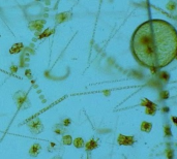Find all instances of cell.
<instances>
[{
  "label": "cell",
  "mask_w": 177,
  "mask_h": 159,
  "mask_svg": "<svg viewBox=\"0 0 177 159\" xmlns=\"http://www.w3.org/2000/svg\"><path fill=\"white\" fill-rule=\"evenodd\" d=\"M97 147H98V143H97L94 139H91L90 141H88L86 144H85V146H84L85 150H86L87 152H89V151H92V150L96 149Z\"/></svg>",
  "instance_id": "5"
},
{
  "label": "cell",
  "mask_w": 177,
  "mask_h": 159,
  "mask_svg": "<svg viewBox=\"0 0 177 159\" xmlns=\"http://www.w3.org/2000/svg\"><path fill=\"white\" fill-rule=\"evenodd\" d=\"M117 142L120 146H133L135 144V139H134V136H126L123 134H119Z\"/></svg>",
  "instance_id": "3"
},
{
  "label": "cell",
  "mask_w": 177,
  "mask_h": 159,
  "mask_svg": "<svg viewBox=\"0 0 177 159\" xmlns=\"http://www.w3.org/2000/svg\"><path fill=\"white\" fill-rule=\"evenodd\" d=\"M66 127H64L62 124H56L53 127V131L56 134H59V135H64L66 132Z\"/></svg>",
  "instance_id": "6"
},
{
  "label": "cell",
  "mask_w": 177,
  "mask_h": 159,
  "mask_svg": "<svg viewBox=\"0 0 177 159\" xmlns=\"http://www.w3.org/2000/svg\"><path fill=\"white\" fill-rule=\"evenodd\" d=\"M52 159H62V158H61L60 156H55V157H53Z\"/></svg>",
  "instance_id": "17"
},
{
  "label": "cell",
  "mask_w": 177,
  "mask_h": 159,
  "mask_svg": "<svg viewBox=\"0 0 177 159\" xmlns=\"http://www.w3.org/2000/svg\"><path fill=\"white\" fill-rule=\"evenodd\" d=\"M151 129H152V123L146 122V121L142 122V124H141V130L143 132H150Z\"/></svg>",
  "instance_id": "8"
},
{
  "label": "cell",
  "mask_w": 177,
  "mask_h": 159,
  "mask_svg": "<svg viewBox=\"0 0 177 159\" xmlns=\"http://www.w3.org/2000/svg\"><path fill=\"white\" fill-rule=\"evenodd\" d=\"M172 121H173V123L175 124V125L177 126V117H175V116H173V117H172Z\"/></svg>",
  "instance_id": "16"
},
{
  "label": "cell",
  "mask_w": 177,
  "mask_h": 159,
  "mask_svg": "<svg viewBox=\"0 0 177 159\" xmlns=\"http://www.w3.org/2000/svg\"><path fill=\"white\" fill-rule=\"evenodd\" d=\"M131 50L140 65L161 69L177 58V30L165 20H148L134 32Z\"/></svg>",
  "instance_id": "1"
},
{
  "label": "cell",
  "mask_w": 177,
  "mask_h": 159,
  "mask_svg": "<svg viewBox=\"0 0 177 159\" xmlns=\"http://www.w3.org/2000/svg\"><path fill=\"white\" fill-rule=\"evenodd\" d=\"M27 126L29 128L30 132L33 134H38L44 131V125L39 119H35L33 121H30L27 123Z\"/></svg>",
  "instance_id": "2"
},
{
  "label": "cell",
  "mask_w": 177,
  "mask_h": 159,
  "mask_svg": "<svg viewBox=\"0 0 177 159\" xmlns=\"http://www.w3.org/2000/svg\"><path fill=\"white\" fill-rule=\"evenodd\" d=\"M70 123H72V121H70V119H64L62 121V125L64 126V127H67V126H69L70 125Z\"/></svg>",
  "instance_id": "14"
},
{
  "label": "cell",
  "mask_w": 177,
  "mask_h": 159,
  "mask_svg": "<svg viewBox=\"0 0 177 159\" xmlns=\"http://www.w3.org/2000/svg\"><path fill=\"white\" fill-rule=\"evenodd\" d=\"M41 151V145L38 143H35L33 145H31V147L29 149V155L31 157H37L38 154Z\"/></svg>",
  "instance_id": "4"
},
{
  "label": "cell",
  "mask_w": 177,
  "mask_h": 159,
  "mask_svg": "<svg viewBox=\"0 0 177 159\" xmlns=\"http://www.w3.org/2000/svg\"><path fill=\"white\" fill-rule=\"evenodd\" d=\"M73 145L74 147L77 148V149H81L85 146V142L82 137H76V139L73 141Z\"/></svg>",
  "instance_id": "7"
},
{
  "label": "cell",
  "mask_w": 177,
  "mask_h": 159,
  "mask_svg": "<svg viewBox=\"0 0 177 159\" xmlns=\"http://www.w3.org/2000/svg\"><path fill=\"white\" fill-rule=\"evenodd\" d=\"M146 114H148V115H154L155 114V108H147L146 109Z\"/></svg>",
  "instance_id": "15"
},
{
  "label": "cell",
  "mask_w": 177,
  "mask_h": 159,
  "mask_svg": "<svg viewBox=\"0 0 177 159\" xmlns=\"http://www.w3.org/2000/svg\"><path fill=\"white\" fill-rule=\"evenodd\" d=\"M164 131H165V135L166 136H172V132H171V127L168 124H166L164 127Z\"/></svg>",
  "instance_id": "11"
},
{
  "label": "cell",
  "mask_w": 177,
  "mask_h": 159,
  "mask_svg": "<svg viewBox=\"0 0 177 159\" xmlns=\"http://www.w3.org/2000/svg\"><path fill=\"white\" fill-rule=\"evenodd\" d=\"M166 153H167V158L168 159H173V150L172 149H168L166 151Z\"/></svg>",
  "instance_id": "13"
},
{
  "label": "cell",
  "mask_w": 177,
  "mask_h": 159,
  "mask_svg": "<svg viewBox=\"0 0 177 159\" xmlns=\"http://www.w3.org/2000/svg\"><path fill=\"white\" fill-rule=\"evenodd\" d=\"M73 137L70 136L69 134H64L62 136V140H61V143L64 145V146H70V145H73Z\"/></svg>",
  "instance_id": "9"
},
{
  "label": "cell",
  "mask_w": 177,
  "mask_h": 159,
  "mask_svg": "<svg viewBox=\"0 0 177 159\" xmlns=\"http://www.w3.org/2000/svg\"><path fill=\"white\" fill-rule=\"evenodd\" d=\"M58 149V146L56 144L54 143H51V144H49V146H48V151H50V152H53L55 150H57Z\"/></svg>",
  "instance_id": "12"
},
{
  "label": "cell",
  "mask_w": 177,
  "mask_h": 159,
  "mask_svg": "<svg viewBox=\"0 0 177 159\" xmlns=\"http://www.w3.org/2000/svg\"><path fill=\"white\" fill-rule=\"evenodd\" d=\"M42 25H44V22H42V21H36V22L31 24V27L34 29H36V30H39V29L42 28Z\"/></svg>",
  "instance_id": "10"
}]
</instances>
